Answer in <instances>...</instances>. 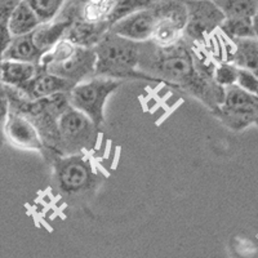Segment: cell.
I'll return each instance as SVG.
<instances>
[{
  "label": "cell",
  "mask_w": 258,
  "mask_h": 258,
  "mask_svg": "<svg viewBox=\"0 0 258 258\" xmlns=\"http://www.w3.org/2000/svg\"><path fill=\"white\" fill-rule=\"evenodd\" d=\"M214 66L202 62L183 39L161 47L153 40L141 43L138 70L150 82H160L188 92L212 112L225 100V88L214 82Z\"/></svg>",
  "instance_id": "6da1fadb"
},
{
  "label": "cell",
  "mask_w": 258,
  "mask_h": 258,
  "mask_svg": "<svg viewBox=\"0 0 258 258\" xmlns=\"http://www.w3.org/2000/svg\"><path fill=\"white\" fill-rule=\"evenodd\" d=\"M141 43L129 40L107 31L93 47L96 52V75L111 79H146L138 70Z\"/></svg>",
  "instance_id": "7a4b0ae2"
},
{
  "label": "cell",
  "mask_w": 258,
  "mask_h": 258,
  "mask_svg": "<svg viewBox=\"0 0 258 258\" xmlns=\"http://www.w3.org/2000/svg\"><path fill=\"white\" fill-rule=\"evenodd\" d=\"M96 61L93 48L62 39L41 57L38 69L79 84L96 75Z\"/></svg>",
  "instance_id": "3957f363"
},
{
  "label": "cell",
  "mask_w": 258,
  "mask_h": 258,
  "mask_svg": "<svg viewBox=\"0 0 258 258\" xmlns=\"http://www.w3.org/2000/svg\"><path fill=\"white\" fill-rule=\"evenodd\" d=\"M121 82L111 78L93 77L79 83L71 89L69 102L71 107L79 110L101 128L105 123L106 101L120 87Z\"/></svg>",
  "instance_id": "277c9868"
},
{
  "label": "cell",
  "mask_w": 258,
  "mask_h": 258,
  "mask_svg": "<svg viewBox=\"0 0 258 258\" xmlns=\"http://www.w3.org/2000/svg\"><path fill=\"white\" fill-rule=\"evenodd\" d=\"M98 126L79 110L69 107L58 117V155H78L94 147Z\"/></svg>",
  "instance_id": "5b68a950"
},
{
  "label": "cell",
  "mask_w": 258,
  "mask_h": 258,
  "mask_svg": "<svg viewBox=\"0 0 258 258\" xmlns=\"http://www.w3.org/2000/svg\"><path fill=\"white\" fill-rule=\"evenodd\" d=\"M54 179L59 191L66 195H82L96 185L92 164L82 154L54 159Z\"/></svg>",
  "instance_id": "8992f818"
},
{
  "label": "cell",
  "mask_w": 258,
  "mask_h": 258,
  "mask_svg": "<svg viewBox=\"0 0 258 258\" xmlns=\"http://www.w3.org/2000/svg\"><path fill=\"white\" fill-rule=\"evenodd\" d=\"M156 11V25L151 40L161 47L176 44L183 36L187 9L179 0H158L153 4Z\"/></svg>",
  "instance_id": "52a82bcc"
},
{
  "label": "cell",
  "mask_w": 258,
  "mask_h": 258,
  "mask_svg": "<svg viewBox=\"0 0 258 258\" xmlns=\"http://www.w3.org/2000/svg\"><path fill=\"white\" fill-rule=\"evenodd\" d=\"M187 9L183 35L190 40L204 41V39L222 25L226 16L213 0H183Z\"/></svg>",
  "instance_id": "ba28073f"
},
{
  "label": "cell",
  "mask_w": 258,
  "mask_h": 258,
  "mask_svg": "<svg viewBox=\"0 0 258 258\" xmlns=\"http://www.w3.org/2000/svg\"><path fill=\"white\" fill-rule=\"evenodd\" d=\"M156 11L154 6L140 9L137 12L125 16L121 20L116 21L109 31L129 40L144 43L151 40L154 29L156 25Z\"/></svg>",
  "instance_id": "9c48e42d"
},
{
  "label": "cell",
  "mask_w": 258,
  "mask_h": 258,
  "mask_svg": "<svg viewBox=\"0 0 258 258\" xmlns=\"http://www.w3.org/2000/svg\"><path fill=\"white\" fill-rule=\"evenodd\" d=\"M3 136L7 142L21 150L43 153L45 150L36 126L24 115L9 111L3 125Z\"/></svg>",
  "instance_id": "30bf717a"
},
{
  "label": "cell",
  "mask_w": 258,
  "mask_h": 258,
  "mask_svg": "<svg viewBox=\"0 0 258 258\" xmlns=\"http://www.w3.org/2000/svg\"><path fill=\"white\" fill-rule=\"evenodd\" d=\"M75 85L77 84L70 80L56 77L53 74L38 69L35 77L26 85H24L20 91L29 100H41V98H48L54 94L70 93Z\"/></svg>",
  "instance_id": "8fae6325"
},
{
  "label": "cell",
  "mask_w": 258,
  "mask_h": 258,
  "mask_svg": "<svg viewBox=\"0 0 258 258\" xmlns=\"http://www.w3.org/2000/svg\"><path fill=\"white\" fill-rule=\"evenodd\" d=\"M110 24L102 22H88V21L77 18L66 32V39L71 43L82 47L93 48L100 39L110 30Z\"/></svg>",
  "instance_id": "7c38bea8"
},
{
  "label": "cell",
  "mask_w": 258,
  "mask_h": 258,
  "mask_svg": "<svg viewBox=\"0 0 258 258\" xmlns=\"http://www.w3.org/2000/svg\"><path fill=\"white\" fill-rule=\"evenodd\" d=\"M45 53L39 49L38 45L35 44L32 32L26 34L22 36H15L4 54V59L8 61H18V62H27L38 66L40 63L41 57ZM3 59V61H4Z\"/></svg>",
  "instance_id": "4fadbf2b"
},
{
  "label": "cell",
  "mask_w": 258,
  "mask_h": 258,
  "mask_svg": "<svg viewBox=\"0 0 258 258\" xmlns=\"http://www.w3.org/2000/svg\"><path fill=\"white\" fill-rule=\"evenodd\" d=\"M36 71V64L4 59L0 64V82L7 87L21 89L35 77Z\"/></svg>",
  "instance_id": "5bb4252c"
},
{
  "label": "cell",
  "mask_w": 258,
  "mask_h": 258,
  "mask_svg": "<svg viewBox=\"0 0 258 258\" xmlns=\"http://www.w3.org/2000/svg\"><path fill=\"white\" fill-rule=\"evenodd\" d=\"M43 24L36 12L31 8L27 0H22L8 20L9 31L12 36H22L30 34Z\"/></svg>",
  "instance_id": "9a60e30c"
},
{
  "label": "cell",
  "mask_w": 258,
  "mask_h": 258,
  "mask_svg": "<svg viewBox=\"0 0 258 258\" xmlns=\"http://www.w3.org/2000/svg\"><path fill=\"white\" fill-rule=\"evenodd\" d=\"M232 43L235 44L231 57L232 64L258 75V39H239Z\"/></svg>",
  "instance_id": "2e32d148"
},
{
  "label": "cell",
  "mask_w": 258,
  "mask_h": 258,
  "mask_svg": "<svg viewBox=\"0 0 258 258\" xmlns=\"http://www.w3.org/2000/svg\"><path fill=\"white\" fill-rule=\"evenodd\" d=\"M212 114L217 116L231 131H243L246 126L258 124V109H225L218 106Z\"/></svg>",
  "instance_id": "e0dca14e"
},
{
  "label": "cell",
  "mask_w": 258,
  "mask_h": 258,
  "mask_svg": "<svg viewBox=\"0 0 258 258\" xmlns=\"http://www.w3.org/2000/svg\"><path fill=\"white\" fill-rule=\"evenodd\" d=\"M220 29L232 41L255 38L253 17H226Z\"/></svg>",
  "instance_id": "ac0fdd59"
},
{
  "label": "cell",
  "mask_w": 258,
  "mask_h": 258,
  "mask_svg": "<svg viewBox=\"0 0 258 258\" xmlns=\"http://www.w3.org/2000/svg\"><path fill=\"white\" fill-rule=\"evenodd\" d=\"M117 0H85L80 3V20L88 22H102L109 20Z\"/></svg>",
  "instance_id": "d6986e66"
},
{
  "label": "cell",
  "mask_w": 258,
  "mask_h": 258,
  "mask_svg": "<svg viewBox=\"0 0 258 258\" xmlns=\"http://www.w3.org/2000/svg\"><path fill=\"white\" fill-rule=\"evenodd\" d=\"M226 17H254L258 0H213Z\"/></svg>",
  "instance_id": "ffe728a7"
},
{
  "label": "cell",
  "mask_w": 258,
  "mask_h": 258,
  "mask_svg": "<svg viewBox=\"0 0 258 258\" xmlns=\"http://www.w3.org/2000/svg\"><path fill=\"white\" fill-rule=\"evenodd\" d=\"M43 24L54 20L68 0H27Z\"/></svg>",
  "instance_id": "44dd1931"
},
{
  "label": "cell",
  "mask_w": 258,
  "mask_h": 258,
  "mask_svg": "<svg viewBox=\"0 0 258 258\" xmlns=\"http://www.w3.org/2000/svg\"><path fill=\"white\" fill-rule=\"evenodd\" d=\"M238 73L239 68H236L235 64L230 62H222L214 69V82L223 88H227L230 85L236 84Z\"/></svg>",
  "instance_id": "7402d4cb"
},
{
  "label": "cell",
  "mask_w": 258,
  "mask_h": 258,
  "mask_svg": "<svg viewBox=\"0 0 258 258\" xmlns=\"http://www.w3.org/2000/svg\"><path fill=\"white\" fill-rule=\"evenodd\" d=\"M236 84H238L241 89L248 92V93L258 96V75H255L252 71L239 69Z\"/></svg>",
  "instance_id": "603a6c76"
},
{
  "label": "cell",
  "mask_w": 258,
  "mask_h": 258,
  "mask_svg": "<svg viewBox=\"0 0 258 258\" xmlns=\"http://www.w3.org/2000/svg\"><path fill=\"white\" fill-rule=\"evenodd\" d=\"M13 36L9 31L8 21H0V64L4 59V54H6L7 49H8L11 41H12Z\"/></svg>",
  "instance_id": "cb8c5ba5"
},
{
  "label": "cell",
  "mask_w": 258,
  "mask_h": 258,
  "mask_svg": "<svg viewBox=\"0 0 258 258\" xmlns=\"http://www.w3.org/2000/svg\"><path fill=\"white\" fill-rule=\"evenodd\" d=\"M21 2L22 0H0V21H8Z\"/></svg>",
  "instance_id": "d4e9b609"
},
{
  "label": "cell",
  "mask_w": 258,
  "mask_h": 258,
  "mask_svg": "<svg viewBox=\"0 0 258 258\" xmlns=\"http://www.w3.org/2000/svg\"><path fill=\"white\" fill-rule=\"evenodd\" d=\"M9 114V101L7 96L6 87L0 83V125H4L6 119Z\"/></svg>",
  "instance_id": "484cf974"
},
{
  "label": "cell",
  "mask_w": 258,
  "mask_h": 258,
  "mask_svg": "<svg viewBox=\"0 0 258 258\" xmlns=\"http://www.w3.org/2000/svg\"><path fill=\"white\" fill-rule=\"evenodd\" d=\"M253 26H254L255 38L258 39V9H257V12H255L254 17H253Z\"/></svg>",
  "instance_id": "4316f807"
},
{
  "label": "cell",
  "mask_w": 258,
  "mask_h": 258,
  "mask_svg": "<svg viewBox=\"0 0 258 258\" xmlns=\"http://www.w3.org/2000/svg\"><path fill=\"white\" fill-rule=\"evenodd\" d=\"M78 2H79V3H84L85 0H78Z\"/></svg>",
  "instance_id": "83f0119b"
},
{
  "label": "cell",
  "mask_w": 258,
  "mask_h": 258,
  "mask_svg": "<svg viewBox=\"0 0 258 258\" xmlns=\"http://www.w3.org/2000/svg\"><path fill=\"white\" fill-rule=\"evenodd\" d=\"M0 83H2V82H0Z\"/></svg>",
  "instance_id": "f1b7e54d"
}]
</instances>
